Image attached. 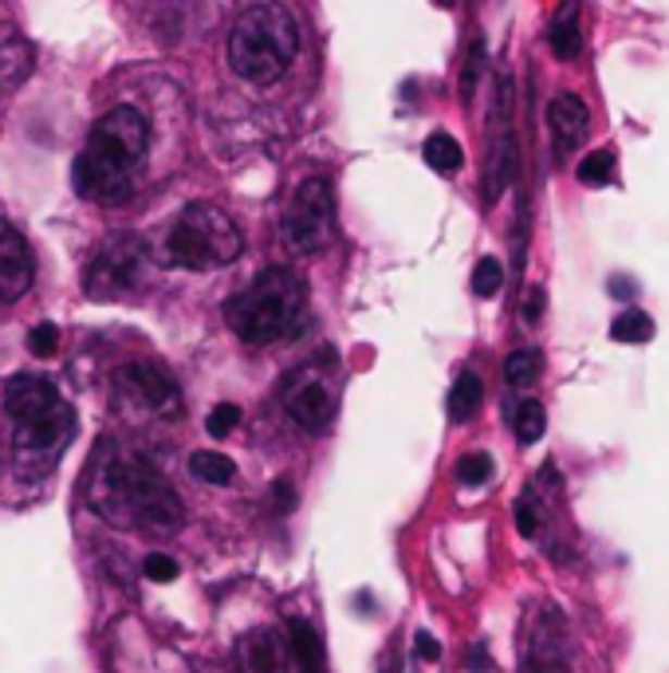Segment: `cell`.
<instances>
[{"mask_svg": "<svg viewBox=\"0 0 669 673\" xmlns=\"http://www.w3.org/2000/svg\"><path fill=\"white\" fill-rule=\"evenodd\" d=\"M481 75H484V40L476 36V40L469 43V55H464V67H461V103L473 99Z\"/></svg>", "mask_w": 669, "mask_h": 673, "instance_id": "27", "label": "cell"}, {"mask_svg": "<svg viewBox=\"0 0 669 673\" xmlns=\"http://www.w3.org/2000/svg\"><path fill=\"white\" fill-rule=\"evenodd\" d=\"M237 425H240V406L221 402V406H213V410H209L206 434H209V437H228L233 429H237Z\"/></svg>", "mask_w": 669, "mask_h": 673, "instance_id": "28", "label": "cell"}, {"mask_svg": "<svg viewBox=\"0 0 669 673\" xmlns=\"http://www.w3.org/2000/svg\"><path fill=\"white\" fill-rule=\"evenodd\" d=\"M422 158H425V166L437 170V174H457V170L464 166V150H461V142H457L454 135H445V130H437V135L425 138Z\"/></svg>", "mask_w": 669, "mask_h": 673, "instance_id": "18", "label": "cell"}, {"mask_svg": "<svg viewBox=\"0 0 669 673\" xmlns=\"http://www.w3.org/2000/svg\"><path fill=\"white\" fill-rule=\"evenodd\" d=\"M299 52V24L288 4H248L228 32V63L257 87L276 84Z\"/></svg>", "mask_w": 669, "mask_h": 673, "instance_id": "4", "label": "cell"}, {"mask_svg": "<svg viewBox=\"0 0 669 673\" xmlns=\"http://www.w3.org/2000/svg\"><path fill=\"white\" fill-rule=\"evenodd\" d=\"M55 347H60V327H55V323H36L28 332V351L36 354V359H52Z\"/></svg>", "mask_w": 669, "mask_h": 673, "instance_id": "30", "label": "cell"}, {"mask_svg": "<svg viewBox=\"0 0 669 673\" xmlns=\"http://www.w3.org/2000/svg\"><path fill=\"white\" fill-rule=\"evenodd\" d=\"M516 528H520V536H528V539L540 536V504H535V488L520 493V500H516Z\"/></svg>", "mask_w": 669, "mask_h": 673, "instance_id": "29", "label": "cell"}, {"mask_svg": "<svg viewBox=\"0 0 669 673\" xmlns=\"http://www.w3.org/2000/svg\"><path fill=\"white\" fill-rule=\"evenodd\" d=\"M469 670L473 673H493V662H488L484 646H473V650H469Z\"/></svg>", "mask_w": 669, "mask_h": 673, "instance_id": "35", "label": "cell"}, {"mask_svg": "<svg viewBox=\"0 0 669 673\" xmlns=\"http://www.w3.org/2000/svg\"><path fill=\"white\" fill-rule=\"evenodd\" d=\"M0 406L12 422V449L24 461V469L52 465L75 429L72 406L63 402L52 378L48 374H12L0 390Z\"/></svg>", "mask_w": 669, "mask_h": 673, "instance_id": "3", "label": "cell"}, {"mask_svg": "<svg viewBox=\"0 0 669 673\" xmlns=\"http://www.w3.org/2000/svg\"><path fill=\"white\" fill-rule=\"evenodd\" d=\"M114 402L138 406L158 417H182V390L154 363H131L114 374Z\"/></svg>", "mask_w": 669, "mask_h": 673, "instance_id": "9", "label": "cell"}, {"mask_svg": "<svg viewBox=\"0 0 669 673\" xmlns=\"http://www.w3.org/2000/svg\"><path fill=\"white\" fill-rule=\"evenodd\" d=\"M146 269V245L134 233H111V237L91 252L83 269V296L99 303L123 300L131 296L134 284L143 281Z\"/></svg>", "mask_w": 669, "mask_h": 673, "instance_id": "8", "label": "cell"}, {"mask_svg": "<svg viewBox=\"0 0 669 673\" xmlns=\"http://www.w3.org/2000/svg\"><path fill=\"white\" fill-rule=\"evenodd\" d=\"M540 371H544V359H540L535 347H520V351H512L505 359V383L516 386V390L532 386L540 378Z\"/></svg>", "mask_w": 669, "mask_h": 673, "instance_id": "21", "label": "cell"}, {"mask_svg": "<svg viewBox=\"0 0 669 673\" xmlns=\"http://www.w3.org/2000/svg\"><path fill=\"white\" fill-rule=\"evenodd\" d=\"M500 288H505V269H500V260L496 257L476 260V269H473L476 296H481V300H493V296H500Z\"/></svg>", "mask_w": 669, "mask_h": 673, "instance_id": "26", "label": "cell"}, {"mask_svg": "<svg viewBox=\"0 0 669 673\" xmlns=\"http://www.w3.org/2000/svg\"><path fill=\"white\" fill-rule=\"evenodd\" d=\"M634 281H630V276H615V281H610V296H622V300H630V296H634Z\"/></svg>", "mask_w": 669, "mask_h": 673, "instance_id": "36", "label": "cell"}, {"mask_svg": "<svg viewBox=\"0 0 669 673\" xmlns=\"http://www.w3.org/2000/svg\"><path fill=\"white\" fill-rule=\"evenodd\" d=\"M512 429H516V441H520V446H535V441L544 437V429H547V410L535 402V398H528V402L516 406Z\"/></svg>", "mask_w": 669, "mask_h": 673, "instance_id": "22", "label": "cell"}, {"mask_svg": "<svg viewBox=\"0 0 669 673\" xmlns=\"http://www.w3.org/2000/svg\"><path fill=\"white\" fill-rule=\"evenodd\" d=\"M493 473H496V465H493V457H488V453H464L461 461L454 465L457 485H464V488L488 485V477H493Z\"/></svg>", "mask_w": 669, "mask_h": 673, "instance_id": "24", "label": "cell"}, {"mask_svg": "<svg viewBox=\"0 0 669 673\" xmlns=\"http://www.w3.org/2000/svg\"><path fill=\"white\" fill-rule=\"evenodd\" d=\"M272 497H276V508H280V512H292V500H296V488H292L288 481H276V485H272Z\"/></svg>", "mask_w": 669, "mask_h": 673, "instance_id": "34", "label": "cell"}, {"mask_svg": "<svg viewBox=\"0 0 669 673\" xmlns=\"http://www.w3.org/2000/svg\"><path fill=\"white\" fill-rule=\"evenodd\" d=\"M359 611H362V614H371V611H374V602H371V595H367V590H362V595H359Z\"/></svg>", "mask_w": 669, "mask_h": 673, "instance_id": "37", "label": "cell"}, {"mask_svg": "<svg viewBox=\"0 0 669 673\" xmlns=\"http://www.w3.org/2000/svg\"><path fill=\"white\" fill-rule=\"evenodd\" d=\"M240 249H245V237H240L237 221L209 201H194L182 209L162 245L165 260L189 272L225 269L240 257Z\"/></svg>", "mask_w": 669, "mask_h": 673, "instance_id": "6", "label": "cell"}, {"mask_svg": "<svg viewBox=\"0 0 669 673\" xmlns=\"http://www.w3.org/2000/svg\"><path fill=\"white\" fill-rule=\"evenodd\" d=\"M189 473H194L197 481H206V485L225 488V485H233V477H237V465H233L225 453L197 449V453H189Z\"/></svg>", "mask_w": 669, "mask_h": 673, "instance_id": "19", "label": "cell"}, {"mask_svg": "<svg viewBox=\"0 0 669 673\" xmlns=\"http://www.w3.org/2000/svg\"><path fill=\"white\" fill-rule=\"evenodd\" d=\"M303 308H308L303 276L288 264H272L225 303V320L245 342L264 347L280 335H288L303 315Z\"/></svg>", "mask_w": 669, "mask_h": 673, "instance_id": "5", "label": "cell"}, {"mask_svg": "<svg viewBox=\"0 0 669 673\" xmlns=\"http://www.w3.org/2000/svg\"><path fill=\"white\" fill-rule=\"evenodd\" d=\"M520 673H571V662H567L563 619H559L556 607H544L540 619H535V626L528 631Z\"/></svg>", "mask_w": 669, "mask_h": 673, "instance_id": "12", "label": "cell"}, {"mask_svg": "<svg viewBox=\"0 0 669 673\" xmlns=\"http://www.w3.org/2000/svg\"><path fill=\"white\" fill-rule=\"evenodd\" d=\"M150 150V123L146 114L131 103L111 107L99 114V123L91 126V135L83 142L79 158L72 166V186L83 201L95 205H119L134 194L138 170Z\"/></svg>", "mask_w": 669, "mask_h": 673, "instance_id": "2", "label": "cell"}, {"mask_svg": "<svg viewBox=\"0 0 669 673\" xmlns=\"http://www.w3.org/2000/svg\"><path fill=\"white\" fill-rule=\"evenodd\" d=\"M237 670L240 673H288V643L280 631H248L237 643Z\"/></svg>", "mask_w": 669, "mask_h": 673, "instance_id": "15", "label": "cell"}, {"mask_svg": "<svg viewBox=\"0 0 669 673\" xmlns=\"http://www.w3.org/2000/svg\"><path fill=\"white\" fill-rule=\"evenodd\" d=\"M335 237V194L327 177H308L292 194L284 217H280V240L296 257H315Z\"/></svg>", "mask_w": 669, "mask_h": 673, "instance_id": "7", "label": "cell"}, {"mask_svg": "<svg viewBox=\"0 0 669 673\" xmlns=\"http://www.w3.org/2000/svg\"><path fill=\"white\" fill-rule=\"evenodd\" d=\"M547 130H552V146H556V162H563L591 130V111L575 91H559L547 103Z\"/></svg>", "mask_w": 669, "mask_h": 673, "instance_id": "14", "label": "cell"}, {"mask_svg": "<svg viewBox=\"0 0 669 673\" xmlns=\"http://www.w3.org/2000/svg\"><path fill=\"white\" fill-rule=\"evenodd\" d=\"M177 571H182V568H177L174 556H162V551H150V556L143 560V575L150 583H174Z\"/></svg>", "mask_w": 669, "mask_h": 673, "instance_id": "31", "label": "cell"}, {"mask_svg": "<svg viewBox=\"0 0 669 673\" xmlns=\"http://www.w3.org/2000/svg\"><path fill=\"white\" fill-rule=\"evenodd\" d=\"M288 653L299 673H327L323 662V638L308 619H288Z\"/></svg>", "mask_w": 669, "mask_h": 673, "instance_id": "16", "label": "cell"}, {"mask_svg": "<svg viewBox=\"0 0 669 673\" xmlns=\"http://www.w3.org/2000/svg\"><path fill=\"white\" fill-rule=\"evenodd\" d=\"M87 500L107 524L126 532L170 536L186 524V504L177 488L158 473V465L138 449L107 441L87 469Z\"/></svg>", "mask_w": 669, "mask_h": 673, "instance_id": "1", "label": "cell"}, {"mask_svg": "<svg viewBox=\"0 0 669 673\" xmlns=\"http://www.w3.org/2000/svg\"><path fill=\"white\" fill-rule=\"evenodd\" d=\"M547 43H552V52H556L559 60H575V55L583 52V32H579V24H575V4H567V9L559 12V21L547 32Z\"/></svg>", "mask_w": 669, "mask_h": 673, "instance_id": "20", "label": "cell"}, {"mask_svg": "<svg viewBox=\"0 0 669 673\" xmlns=\"http://www.w3.org/2000/svg\"><path fill=\"white\" fill-rule=\"evenodd\" d=\"M520 315H524V323H540V315H544V288L540 284L528 288L524 303H520Z\"/></svg>", "mask_w": 669, "mask_h": 673, "instance_id": "33", "label": "cell"}, {"mask_svg": "<svg viewBox=\"0 0 669 673\" xmlns=\"http://www.w3.org/2000/svg\"><path fill=\"white\" fill-rule=\"evenodd\" d=\"M481 402H484L481 374H476V371H461L454 378V390H449V422H457V425L473 422L476 410H481Z\"/></svg>", "mask_w": 669, "mask_h": 673, "instance_id": "17", "label": "cell"}, {"mask_svg": "<svg viewBox=\"0 0 669 673\" xmlns=\"http://www.w3.org/2000/svg\"><path fill=\"white\" fill-rule=\"evenodd\" d=\"M36 281V260L24 233L12 221L0 217V300L16 303Z\"/></svg>", "mask_w": 669, "mask_h": 673, "instance_id": "13", "label": "cell"}, {"mask_svg": "<svg viewBox=\"0 0 669 673\" xmlns=\"http://www.w3.org/2000/svg\"><path fill=\"white\" fill-rule=\"evenodd\" d=\"M610 339H615V342H646V339H654V320H649L646 311H639V308L622 311V315L610 323Z\"/></svg>", "mask_w": 669, "mask_h": 673, "instance_id": "23", "label": "cell"}, {"mask_svg": "<svg viewBox=\"0 0 669 673\" xmlns=\"http://www.w3.org/2000/svg\"><path fill=\"white\" fill-rule=\"evenodd\" d=\"M575 177L583 186H607L610 177H615V154L610 150H591L575 166Z\"/></svg>", "mask_w": 669, "mask_h": 673, "instance_id": "25", "label": "cell"}, {"mask_svg": "<svg viewBox=\"0 0 669 673\" xmlns=\"http://www.w3.org/2000/svg\"><path fill=\"white\" fill-rule=\"evenodd\" d=\"M335 406H339L335 386L327 383V374H323L320 366H303V371H296L288 383H284V414H288L303 434L327 429L331 417H335Z\"/></svg>", "mask_w": 669, "mask_h": 673, "instance_id": "10", "label": "cell"}, {"mask_svg": "<svg viewBox=\"0 0 669 673\" xmlns=\"http://www.w3.org/2000/svg\"><path fill=\"white\" fill-rule=\"evenodd\" d=\"M413 653H418V662H437L442 658V643L430 631H418L413 634Z\"/></svg>", "mask_w": 669, "mask_h": 673, "instance_id": "32", "label": "cell"}, {"mask_svg": "<svg viewBox=\"0 0 669 673\" xmlns=\"http://www.w3.org/2000/svg\"><path fill=\"white\" fill-rule=\"evenodd\" d=\"M493 142H488V174H484V201L493 205L505 194L516 174V138H512V79H496V107H493Z\"/></svg>", "mask_w": 669, "mask_h": 673, "instance_id": "11", "label": "cell"}]
</instances>
